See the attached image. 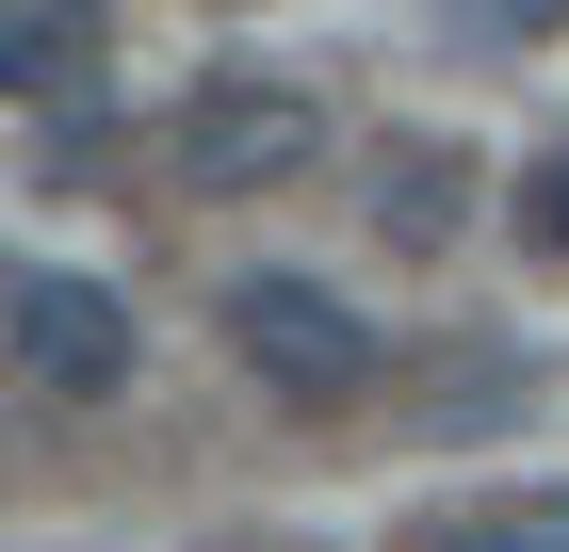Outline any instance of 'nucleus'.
<instances>
[{
    "label": "nucleus",
    "mask_w": 569,
    "mask_h": 552,
    "mask_svg": "<svg viewBox=\"0 0 569 552\" xmlns=\"http://www.w3.org/2000/svg\"><path fill=\"white\" fill-rule=\"evenodd\" d=\"M131 293L82 277V260H17V293H0V374L33 390V407H114L131 390Z\"/></svg>",
    "instance_id": "nucleus-1"
},
{
    "label": "nucleus",
    "mask_w": 569,
    "mask_h": 552,
    "mask_svg": "<svg viewBox=\"0 0 569 552\" xmlns=\"http://www.w3.org/2000/svg\"><path fill=\"white\" fill-rule=\"evenodd\" d=\"M228 358L261 374V407H358L375 390V325H358L326 277H293V260H261V277H228Z\"/></svg>",
    "instance_id": "nucleus-2"
},
{
    "label": "nucleus",
    "mask_w": 569,
    "mask_h": 552,
    "mask_svg": "<svg viewBox=\"0 0 569 552\" xmlns=\"http://www.w3.org/2000/svg\"><path fill=\"white\" fill-rule=\"evenodd\" d=\"M163 163H179V195H277V179L326 163V98L309 82H196Z\"/></svg>",
    "instance_id": "nucleus-3"
},
{
    "label": "nucleus",
    "mask_w": 569,
    "mask_h": 552,
    "mask_svg": "<svg viewBox=\"0 0 569 552\" xmlns=\"http://www.w3.org/2000/svg\"><path fill=\"white\" fill-rule=\"evenodd\" d=\"M98 0H17V33H0V82H17V114L49 130V163H82V130H98Z\"/></svg>",
    "instance_id": "nucleus-4"
},
{
    "label": "nucleus",
    "mask_w": 569,
    "mask_h": 552,
    "mask_svg": "<svg viewBox=\"0 0 569 552\" xmlns=\"http://www.w3.org/2000/svg\"><path fill=\"white\" fill-rule=\"evenodd\" d=\"M456 228H472V163H456L439 130H407L391 163H375V244H407V260H439V244H456Z\"/></svg>",
    "instance_id": "nucleus-5"
},
{
    "label": "nucleus",
    "mask_w": 569,
    "mask_h": 552,
    "mask_svg": "<svg viewBox=\"0 0 569 552\" xmlns=\"http://www.w3.org/2000/svg\"><path fill=\"white\" fill-rule=\"evenodd\" d=\"M391 552H569V488H488V504H423Z\"/></svg>",
    "instance_id": "nucleus-6"
},
{
    "label": "nucleus",
    "mask_w": 569,
    "mask_h": 552,
    "mask_svg": "<svg viewBox=\"0 0 569 552\" xmlns=\"http://www.w3.org/2000/svg\"><path fill=\"white\" fill-rule=\"evenodd\" d=\"M521 244L569 260V147H537V163H521Z\"/></svg>",
    "instance_id": "nucleus-7"
},
{
    "label": "nucleus",
    "mask_w": 569,
    "mask_h": 552,
    "mask_svg": "<svg viewBox=\"0 0 569 552\" xmlns=\"http://www.w3.org/2000/svg\"><path fill=\"white\" fill-rule=\"evenodd\" d=\"M456 17H472L488 49H553V33H569V0H456Z\"/></svg>",
    "instance_id": "nucleus-8"
}]
</instances>
